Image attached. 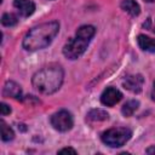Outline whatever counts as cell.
Returning a JSON list of instances; mask_svg holds the SVG:
<instances>
[{"instance_id":"8992f818","label":"cell","mask_w":155,"mask_h":155,"mask_svg":"<svg viewBox=\"0 0 155 155\" xmlns=\"http://www.w3.org/2000/svg\"><path fill=\"white\" fill-rule=\"evenodd\" d=\"M143 84H144V78L140 74L128 75L122 80L124 87L133 93H139L143 88Z\"/></svg>"},{"instance_id":"52a82bcc","label":"cell","mask_w":155,"mask_h":155,"mask_svg":"<svg viewBox=\"0 0 155 155\" xmlns=\"http://www.w3.org/2000/svg\"><path fill=\"white\" fill-rule=\"evenodd\" d=\"M122 98V93L115 88V87H108L103 91L102 96H101V102L102 104L107 105V107H113L116 103H119Z\"/></svg>"},{"instance_id":"9a60e30c","label":"cell","mask_w":155,"mask_h":155,"mask_svg":"<svg viewBox=\"0 0 155 155\" xmlns=\"http://www.w3.org/2000/svg\"><path fill=\"white\" fill-rule=\"evenodd\" d=\"M94 33H96V28H94L93 25H81V27L76 30V35L82 36V38L88 39V40H91V39L93 38Z\"/></svg>"},{"instance_id":"7c38bea8","label":"cell","mask_w":155,"mask_h":155,"mask_svg":"<svg viewBox=\"0 0 155 155\" xmlns=\"http://www.w3.org/2000/svg\"><path fill=\"white\" fill-rule=\"evenodd\" d=\"M139 107V102L138 101H128L124 104V107L121 108V113L124 114V116H132L134 114V111L138 109Z\"/></svg>"},{"instance_id":"2e32d148","label":"cell","mask_w":155,"mask_h":155,"mask_svg":"<svg viewBox=\"0 0 155 155\" xmlns=\"http://www.w3.org/2000/svg\"><path fill=\"white\" fill-rule=\"evenodd\" d=\"M1 23L5 27H13L18 23V18L13 13H4L1 17Z\"/></svg>"},{"instance_id":"8fae6325","label":"cell","mask_w":155,"mask_h":155,"mask_svg":"<svg viewBox=\"0 0 155 155\" xmlns=\"http://www.w3.org/2000/svg\"><path fill=\"white\" fill-rule=\"evenodd\" d=\"M121 8H122L125 12L130 13L131 16H133V17H136V16H138V15L140 13V7H139V5H138L136 1H133V0H124V1L121 2Z\"/></svg>"},{"instance_id":"44dd1931","label":"cell","mask_w":155,"mask_h":155,"mask_svg":"<svg viewBox=\"0 0 155 155\" xmlns=\"http://www.w3.org/2000/svg\"><path fill=\"white\" fill-rule=\"evenodd\" d=\"M144 1H147V2H154L155 0H144Z\"/></svg>"},{"instance_id":"e0dca14e","label":"cell","mask_w":155,"mask_h":155,"mask_svg":"<svg viewBox=\"0 0 155 155\" xmlns=\"http://www.w3.org/2000/svg\"><path fill=\"white\" fill-rule=\"evenodd\" d=\"M0 109H1V115H2V116H5V115H7V114L11 113V108H10L6 103H1Z\"/></svg>"},{"instance_id":"5b68a950","label":"cell","mask_w":155,"mask_h":155,"mask_svg":"<svg viewBox=\"0 0 155 155\" xmlns=\"http://www.w3.org/2000/svg\"><path fill=\"white\" fill-rule=\"evenodd\" d=\"M73 116L67 110H59L51 116V125L59 132H67L73 127Z\"/></svg>"},{"instance_id":"4fadbf2b","label":"cell","mask_w":155,"mask_h":155,"mask_svg":"<svg viewBox=\"0 0 155 155\" xmlns=\"http://www.w3.org/2000/svg\"><path fill=\"white\" fill-rule=\"evenodd\" d=\"M108 117H109L108 113L102 109H93L87 114V120H91V121H104V120H108Z\"/></svg>"},{"instance_id":"9c48e42d","label":"cell","mask_w":155,"mask_h":155,"mask_svg":"<svg viewBox=\"0 0 155 155\" xmlns=\"http://www.w3.org/2000/svg\"><path fill=\"white\" fill-rule=\"evenodd\" d=\"M2 93L5 97H11V98H21L22 96V88L18 84H16L15 81H7L4 86Z\"/></svg>"},{"instance_id":"30bf717a","label":"cell","mask_w":155,"mask_h":155,"mask_svg":"<svg viewBox=\"0 0 155 155\" xmlns=\"http://www.w3.org/2000/svg\"><path fill=\"white\" fill-rule=\"evenodd\" d=\"M138 45L143 51H148V52H155V39L149 38L147 35H138L137 38Z\"/></svg>"},{"instance_id":"5bb4252c","label":"cell","mask_w":155,"mask_h":155,"mask_svg":"<svg viewBox=\"0 0 155 155\" xmlns=\"http://www.w3.org/2000/svg\"><path fill=\"white\" fill-rule=\"evenodd\" d=\"M0 126H1V139L4 142H8V140H12L13 137H15V133H13V130L4 121L1 120L0 121Z\"/></svg>"},{"instance_id":"ac0fdd59","label":"cell","mask_w":155,"mask_h":155,"mask_svg":"<svg viewBox=\"0 0 155 155\" xmlns=\"http://www.w3.org/2000/svg\"><path fill=\"white\" fill-rule=\"evenodd\" d=\"M59 154H65V153H70V154H76V150L73 149V148H63L58 151Z\"/></svg>"},{"instance_id":"7a4b0ae2","label":"cell","mask_w":155,"mask_h":155,"mask_svg":"<svg viewBox=\"0 0 155 155\" xmlns=\"http://www.w3.org/2000/svg\"><path fill=\"white\" fill-rule=\"evenodd\" d=\"M63 78V69L57 64H51L36 71L31 79V84L40 93L52 94L59 90Z\"/></svg>"},{"instance_id":"277c9868","label":"cell","mask_w":155,"mask_h":155,"mask_svg":"<svg viewBox=\"0 0 155 155\" xmlns=\"http://www.w3.org/2000/svg\"><path fill=\"white\" fill-rule=\"evenodd\" d=\"M88 42H90L88 39H85V38L79 36V35L75 34V38L70 39L64 45L63 54L69 59H76L85 52V50L87 48Z\"/></svg>"},{"instance_id":"ffe728a7","label":"cell","mask_w":155,"mask_h":155,"mask_svg":"<svg viewBox=\"0 0 155 155\" xmlns=\"http://www.w3.org/2000/svg\"><path fill=\"white\" fill-rule=\"evenodd\" d=\"M151 98L155 101V81H154V85H153V90H151Z\"/></svg>"},{"instance_id":"6da1fadb","label":"cell","mask_w":155,"mask_h":155,"mask_svg":"<svg viewBox=\"0 0 155 155\" xmlns=\"http://www.w3.org/2000/svg\"><path fill=\"white\" fill-rule=\"evenodd\" d=\"M59 23L57 21L45 22L31 28L23 39V47L27 51H38L48 46L58 34Z\"/></svg>"},{"instance_id":"d6986e66","label":"cell","mask_w":155,"mask_h":155,"mask_svg":"<svg viewBox=\"0 0 155 155\" xmlns=\"http://www.w3.org/2000/svg\"><path fill=\"white\" fill-rule=\"evenodd\" d=\"M147 154H155V145L148 148V149H147Z\"/></svg>"},{"instance_id":"3957f363","label":"cell","mask_w":155,"mask_h":155,"mask_svg":"<svg viewBox=\"0 0 155 155\" xmlns=\"http://www.w3.org/2000/svg\"><path fill=\"white\" fill-rule=\"evenodd\" d=\"M132 136V131L127 127H114L102 133V140L104 144L111 148L122 147Z\"/></svg>"},{"instance_id":"ba28073f","label":"cell","mask_w":155,"mask_h":155,"mask_svg":"<svg viewBox=\"0 0 155 155\" xmlns=\"http://www.w3.org/2000/svg\"><path fill=\"white\" fill-rule=\"evenodd\" d=\"M13 6L17 8L21 16L28 17L34 13L35 11V4L31 0H15Z\"/></svg>"}]
</instances>
